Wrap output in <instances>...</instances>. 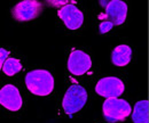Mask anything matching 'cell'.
I'll return each mask as SVG.
<instances>
[{
  "mask_svg": "<svg viewBox=\"0 0 149 123\" xmlns=\"http://www.w3.org/2000/svg\"><path fill=\"white\" fill-rule=\"evenodd\" d=\"M91 67H92V59L88 54L78 49H74L70 54L68 59V70L71 74L76 76L84 75Z\"/></svg>",
  "mask_w": 149,
  "mask_h": 123,
  "instance_id": "obj_7",
  "label": "cell"
},
{
  "mask_svg": "<svg viewBox=\"0 0 149 123\" xmlns=\"http://www.w3.org/2000/svg\"><path fill=\"white\" fill-rule=\"evenodd\" d=\"M87 102V92L84 87L79 85H74L64 93L62 107L65 114H74L79 112Z\"/></svg>",
  "mask_w": 149,
  "mask_h": 123,
  "instance_id": "obj_3",
  "label": "cell"
},
{
  "mask_svg": "<svg viewBox=\"0 0 149 123\" xmlns=\"http://www.w3.org/2000/svg\"><path fill=\"white\" fill-rule=\"evenodd\" d=\"M42 13V3L38 0H23L13 7L12 15L19 22H29Z\"/></svg>",
  "mask_w": 149,
  "mask_h": 123,
  "instance_id": "obj_4",
  "label": "cell"
},
{
  "mask_svg": "<svg viewBox=\"0 0 149 123\" xmlns=\"http://www.w3.org/2000/svg\"><path fill=\"white\" fill-rule=\"evenodd\" d=\"M3 73L8 76H13L15 74H17L19 71L22 70V64L19 62V59L16 58H7L6 62L3 63L2 65V69Z\"/></svg>",
  "mask_w": 149,
  "mask_h": 123,
  "instance_id": "obj_12",
  "label": "cell"
},
{
  "mask_svg": "<svg viewBox=\"0 0 149 123\" xmlns=\"http://www.w3.org/2000/svg\"><path fill=\"white\" fill-rule=\"evenodd\" d=\"M25 85L30 92L37 96H48L54 89V78L46 70L30 71L25 76Z\"/></svg>",
  "mask_w": 149,
  "mask_h": 123,
  "instance_id": "obj_1",
  "label": "cell"
},
{
  "mask_svg": "<svg viewBox=\"0 0 149 123\" xmlns=\"http://www.w3.org/2000/svg\"><path fill=\"white\" fill-rule=\"evenodd\" d=\"M132 58V49L127 45L117 46L111 53V62L113 65L123 67L126 66Z\"/></svg>",
  "mask_w": 149,
  "mask_h": 123,
  "instance_id": "obj_10",
  "label": "cell"
},
{
  "mask_svg": "<svg viewBox=\"0 0 149 123\" xmlns=\"http://www.w3.org/2000/svg\"><path fill=\"white\" fill-rule=\"evenodd\" d=\"M127 16V5L120 0H111L108 2L106 12L99 15L101 22H109L112 26L120 25L125 22Z\"/></svg>",
  "mask_w": 149,
  "mask_h": 123,
  "instance_id": "obj_5",
  "label": "cell"
},
{
  "mask_svg": "<svg viewBox=\"0 0 149 123\" xmlns=\"http://www.w3.org/2000/svg\"><path fill=\"white\" fill-rule=\"evenodd\" d=\"M57 15H58V17L64 22L65 26L69 30H77L84 23V14L74 5H70L69 3V5L63 6L58 10Z\"/></svg>",
  "mask_w": 149,
  "mask_h": 123,
  "instance_id": "obj_8",
  "label": "cell"
},
{
  "mask_svg": "<svg viewBox=\"0 0 149 123\" xmlns=\"http://www.w3.org/2000/svg\"><path fill=\"white\" fill-rule=\"evenodd\" d=\"M103 116L108 122H122L130 116L132 108L125 99L107 98L102 106Z\"/></svg>",
  "mask_w": 149,
  "mask_h": 123,
  "instance_id": "obj_2",
  "label": "cell"
},
{
  "mask_svg": "<svg viewBox=\"0 0 149 123\" xmlns=\"http://www.w3.org/2000/svg\"><path fill=\"white\" fill-rule=\"evenodd\" d=\"M8 56H9V52L8 50H6L3 48H0V70L2 69V65L6 62V59L8 58Z\"/></svg>",
  "mask_w": 149,
  "mask_h": 123,
  "instance_id": "obj_14",
  "label": "cell"
},
{
  "mask_svg": "<svg viewBox=\"0 0 149 123\" xmlns=\"http://www.w3.org/2000/svg\"><path fill=\"white\" fill-rule=\"evenodd\" d=\"M148 102L139 100L133 109L132 120L133 123H148Z\"/></svg>",
  "mask_w": 149,
  "mask_h": 123,
  "instance_id": "obj_11",
  "label": "cell"
},
{
  "mask_svg": "<svg viewBox=\"0 0 149 123\" xmlns=\"http://www.w3.org/2000/svg\"><path fill=\"white\" fill-rule=\"evenodd\" d=\"M125 86L123 81L116 76H106L97 81L95 85V92L107 98H117L124 92Z\"/></svg>",
  "mask_w": 149,
  "mask_h": 123,
  "instance_id": "obj_6",
  "label": "cell"
},
{
  "mask_svg": "<svg viewBox=\"0 0 149 123\" xmlns=\"http://www.w3.org/2000/svg\"><path fill=\"white\" fill-rule=\"evenodd\" d=\"M0 105L5 108L16 112L22 107V97L19 89L13 85H6L0 89Z\"/></svg>",
  "mask_w": 149,
  "mask_h": 123,
  "instance_id": "obj_9",
  "label": "cell"
},
{
  "mask_svg": "<svg viewBox=\"0 0 149 123\" xmlns=\"http://www.w3.org/2000/svg\"><path fill=\"white\" fill-rule=\"evenodd\" d=\"M112 27H113V26H112L109 22H101V23H100V26H99V32H100L101 34H104V33L109 32Z\"/></svg>",
  "mask_w": 149,
  "mask_h": 123,
  "instance_id": "obj_13",
  "label": "cell"
}]
</instances>
